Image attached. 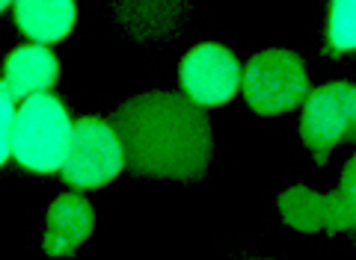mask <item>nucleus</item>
I'll use <instances>...</instances> for the list:
<instances>
[{
    "label": "nucleus",
    "instance_id": "423d86ee",
    "mask_svg": "<svg viewBox=\"0 0 356 260\" xmlns=\"http://www.w3.org/2000/svg\"><path fill=\"white\" fill-rule=\"evenodd\" d=\"M241 65L222 44H199L181 62V89L199 107H217L235 98L241 89Z\"/></svg>",
    "mask_w": 356,
    "mask_h": 260
},
{
    "label": "nucleus",
    "instance_id": "ddd939ff",
    "mask_svg": "<svg viewBox=\"0 0 356 260\" xmlns=\"http://www.w3.org/2000/svg\"><path fill=\"white\" fill-rule=\"evenodd\" d=\"M339 196L344 201V216H348V231L356 234V154L348 160L341 172V187H339Z\"/></svg>",
    "mask_w": 356,
    "mask_h": 260
},
{
    "label": "nucleus",
    "instance_id": "2eb2a0df",
    "mask_svg": "<svg viewBox=\"0 0 356 260\" xmlns=\"http://www.w3.org/2000/svg\"><path fill=\"white\" fill-rule=\"evenodd\" d=\"M13 3H15V0H0V12H6V9L13 6Z\"/></svg>",
    "mask_w": 356,
    "mask_h": 260
},
{
    "label": "nucleus",
    "instance_id": "9b49d317",
    "mask_svg": "<svg viewBox=\"0 0 356 260\" xmlns=\"http://www.w3.org/2000/svg\"><path fill=\"white\" fill-rule=\"evenodd\" d=\"M178 15L175 0H125L122 6V24L140 36H161L172 27Z\"/></svg>",
    "mask_w": 356,
    "mask_h": 260
},
{
    "label": "nucleus",
    "instance_id": "20e7f679",
    "mask_svg": "<svg viewBox=\"0 0 356 260\" xmlns=\"http://www.w3.org/2000/svg\"><path fill=\"white\" fill-rule=\"evenodd\" d=\"M241 89L247 104L261 116H280L303 104L309 95V77L291 51H264L243 69Z\"/></svg>",
    "mask_w": 356,
    "mask_h": 260
},
{
    "label": "nucleus",
    "instance_id": "f03ea898",
    "mask_svg": "<svg viewBox=\"0 0 356 260\" xmlns=\"http://www.w3.org/2000/svg\"><path fill=\"white\" fill-rule=\"evenodd\" d=\"M74 121L60 98L39 92L15 107L13 119V160L27 172H60L69 154Z\"/></svg>",
    "mask_w": 356,
    "mask_h": 260
},
{
    "label": "nucleus",
    "instance_id": "4468645a",
    "mask_svg": "<svg viewBox=\"0 0 356 260\" xmlns=\"http://www.w3.org/2000/svg\"><path fill=\"white\" fill-rule=\"evenodd\" d=\"M13 119H15V101L6 92H0V166L13 157Z\"/></svg>",
    "mask_w": 356,
    "mask_h": 260
},
{
    "label": "nucleus",
    "instance_id": "6e6552de",
    "mask_svg": "<svg viewBox=\"0 0 356 260\" xmlns=\"http://www.w3.org/2000/svg\"><path fill=\"white\" fill-rule=\"evenodd\" d=\"M282 219L297 231H341L348 228L341 196H318L306 187L288 189L280 201Z\"/></svg>",
    "mask_w": 356,
    "mask_h": 260
},
{
    "label": "nucleus",
    "instance_id": "f8f14e48",
    "mask_svg": "<svg viewBox=\"0 0 356 260\" xmlns=\"http://www.w3.org/2000/svg\"><path fill=\"white\" fill-rule=\"evenodd\" d=\"M327 51L332 56L356 51V0H332L330 3Z\"/></svg>",
    "mask_w": 356,
    "mask_h": 260
},
{
    "label": "nucleus",
    "instance_id": "9d476101",
    "mask_svg": "<svg viewBox=\"0 0 356 260\" xmlns=\"http://www.w3.org/2000/svg\"><path fill=\"white\" fill-rule=\"evenodd\" d=\"M15 21L30 42H63L74 27V0H15Z\"/></svg>",
    "mask_w": 356,
    "mask_h": 260
},
{
    "label": "nucleus",
    "instance_id": "f257e3e1",
    "mask_svg": "<svg viewBox=\"0 0 356 260\" xmlns=\"http://www.w3.org/2000/svg\"><path fill=\"white\" fill-rule=\"evenodd\" d=\"M125 166L140 177L196 180L211 160V121L187 95L146 92L116 112Z\"/></svg>",
    "mask_w": 356,
    "mask_h": 260
},
{
    "label": "nucleus",
    "instance_id": "7ed1b4c3",
    "mask_svg": "<svg viewBox=\"0 0 356 260\" xmlns=\"http://www.w3.org/2000/svg\"><path fill=\"white\" fill-rule=\"evenodd\" d=\"M122 168H125V148L116 124H107L95 116L74 121L69 154L60 168L65 184L77 189H95L116 180Z\"/></svg>",
    "mask_w": 356,
    "mask_h": 260
},
{
    "label": "nucleus",
    "instance_id": "0eeeda50",
    "mask_svg": "<svg viewBox=\"0 0 356 260\" xmlns=\"http://www.w3.org/2000/svg\"><path fill=\"white\" fill-rule=\"evenodd\" d=\"M60 62L57 56L48 51V44H21L3 62V77H0V92H6L9 98L21 104L30 95L48 92L57 83Z\"/></svg>",
    "mask_w": 356,
    "mask_h": 260
},
{
    "label": "nucleus",
    "instance_id": "1a4fd4ad",
    "mask_svg": "<svg viewBox=\"0 0 356 260\" xmlns=\"http://www.w3.org/2000/svg\"><path fill=\"white\" fill-rule=\"evenodd\" d=\"M95 216L81 196H60L48 210L44 228V252L54 257H65L92 234Z\"/></svg>",
    "mask_w": 356,
    "mask_h": 260
},
{
    "label": "nucleus",
    "instance_id": "39448f33",
    "mask_svg": "<svg viewBox=\"0 0 356 260\" xmlns=\"http://www.w3.org/2000/svg\"><path fill=\"white\" fill-rule=\"evenodd\" d=\"M300 130L318 163H324L339 142L356 139V83L332 80L309 92L303 101Z\"/></svg>",
    "mask_w": 356,
    "mask_h": 260
}]
</instances>
